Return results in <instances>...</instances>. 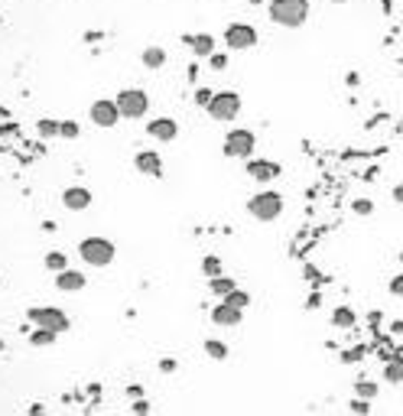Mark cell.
Listing matches in <instances>:
<instances>
[{
    "label": "cell",
    "instance_id": "cell-35",
    "mask_svg": "<svg viewBox=\"0 0 403 416\" xmlns=\"http://www.w3.org/2000/svg\"><path fill=\"white\" fill-rule=\"evenodd\" d=\"M7 133H17V124H0V137H7Z\"/></svg>",
    "mask_w": 403,
    "mask_h": 416
},
{
    "label": "cell",
    "instance_id": "cell-8",
    "mask_svg": "<svg viewBox=\"0 0 403 416\" xmlns=\"http://www.w3.org/2000/svg\"><path fill=\"white\" fill-rule=\"evenodd\" d=\"M225 43L231 49H254L257 46V29L251 23H231L225 29Z\"/></svg>",
    "mask_w": 403,
    "mask_h": 416
},
{
    "label": "cell",
    "instance_id": "cell-15",
    "mask_svg": "<svg viewBox=\"0 0 403 416\" xmlns=\"http://www.w3.org/2000/svg\"><path fill=\"white\" fill-rule=\"evenodd\" d=\"M212 319H215V325H241L244 309H237V306H228V303H218L215 309H212Z\"/></svg>",
    "mask_w": 403,
    "mask_h": 416
},
{
    "label": "cell",
    "instance_id": "cell-21",
    "mask_svg": "<svg viewBox=\"0 0 403 416\" xmlns=\"http://www.w3.org/2000/svg\"><path fill=\"white\" fill-rule=\"evenodd\" d=\"M205 355H208V358H215V361H225L228 358V345H225V341L208 339L205 341Z\"/></svg>",
    "mask_w": 403,
    "mask_h": 416
},
{
    "label": "cell",
    "instance_id": "cell-42",
    "mask_svg": "<svg viewBox=\"0 0 403 416\" xmlns=\"http://www.w3.org/2000/svg\"><path fill=\"white\" fill-rule=\"evenodd\" d=\"M335 3H345V0H335Z\"/></svg>",
    "mask_w": 403,
    "mask_h": 416
},
{
    "label": "cell",
    "instance_id": "cell-27",
    "mask_svg": "<svg viewBox=\"0 0 403 416\" xmlns=\"http://www.w3.org/2000/svg\"><path fill=\"white\" fill-rule=\"evenodd\" d=\"M59 137H66V140H75V137H78V124H75V121H59Z\"/></svg>",
    "mask_w": 403,
    "mask_h": 416
},
{
    "label": "cell",
    "instance_id": "cell-25",
    "mask_svg": "<svg viewBox=\"0 0 403 416\" xmlns=\"http://www.w3.org/2000/svg\"><path fill=\"white\" fill-rule=\"evenodd\" d=\"M66 254H62V251H52V254H46V267L49 270H52V274H59V270H66Z\"/></svg>",
    "mask_w": 403,
    "mask_h": 416
},
{
    "label": "cell",
    "instance_id": "cell-38",
    "mask_svg": "<svg viewBox=\"0 0 403 416\" xmlns=\"http://www.w3.org/2000/svg\"><path fill=\"white\" fill-rule=\"evenodd\" d=\"M394 202H400V205H403V182H400V186H397V189H394Z\"/></svg>",
    "mask_w": 403,
    "mask_h": 416
},
{
    "label": "cell",
    "instance_id": "cell-40",
    "mask_svg": "<svg viewBox=\"0 0 403 416\" xmlns=\"http://www.w3.org/2000/svg\"><path fill=\"white\" fill-rule=\"evenodd\" d=\"M400 264H403V251H400Z\"/></svg>",
    "mask_w": 403,
    "mask_h": 416
},
{
    "label": "cell",
    "instance_id": "cell-12",
    "mask_svg": "<svg viewBox=\"0 0 403 416\" xmlns=\"http://www.w3.org/2000/svg\"><path fill=\"white\" fill-rule=\"evenodd\" d=\"M133 166H137V172H147V176H156V179L163 176V160H160V153H153V150L137 153Z\"/></svg>",
    "mask_w": 403,
    "mask_h": 416
},
{
    "label": "cell",
    "instance_id": "cell-2",
    "mask_svg": "<svg viewBox=\"0 0 403 416\" xmlns=\"http://www.w3.org/2000/svg\"><path fill=\"white\" fill-rule=\"evenodd\" d=\"M78 254H82L85 264H91V267H108L114 264V244L108 241V237H85L82 244H78Z\"/></svg>",
    "mask_w": 403,
    "mask_h": 416
},
{
    "label": "cell",
    "instance_id": "cell-20",
    "mask_svg": "<svg viewBox=\"0 0 403 416\" xmlns=\"http://www.w3.org/2000/svg\"><path fill=\"white\" fill-rule=\"evenodd\" d=\"M235 280H231V276H221V274H218V276H212V293H215V296H221V299H225V296L228 293H231V290H235Z\"/></svg>",
    "mask_w": 403,
    "mask_h": 416
},
{
    "label": "cell",
    "instance_id": "cell-7",
    "mask_svg": "<svg viewBox=\"0 0 403 416\" xmlns=\"http://www.w3.org/2000/svg\"><path fill=\"white\" fill-rule=\"evenodd\" d=\"M29 322L39 329H52V332H66L68 329V315L56 306H33L29 309Z\"/></svg>",
    "mask_w": 403,
    "mask_h": 416
},
{
    "label": "cell",
    "instance_id": "cell-33",
    "mask_svg": "<svg viewBox=\"0 0 403 416\" xmlns=\"http://www.w3.org/2000/svg\"><path fill=\"white\" fill-rule=\"evenodd\" d=\"M390 293H394V296H403V274L390 280Z\"/></svg>",
    "mask_w": 403,
    "mask_h": 416
},
{
    "label": "cell",
    "instance_id": "cell-3",
    "mask_svg": "<svg viewBox=\"0 0 403 416\" xmlns=\"http://www.w3.org/2000/svg\"><path fill=\"white\" fill-rule=\"evenodd\" d=\"M247 211H251V218H257V221H277L283 211V195L280 192H257V195L247 202Z\"/></svg>",
    "mask_w": 403,
    "mask_h": 416
},
{
    "label": "cell",
    "instance_id": "cell-37",
    "mask_svg": "<svg viewBox=\"0 0 403 416\" xmlns=\"http://www.w3.org/2000/svg\"><path fill=\"white\" fill-rule=\"evenodd\" d=\"M147 410H150V407H147L143 400H137V403H133V413H147Z\"/></svg>",
    "mask_w": 403,
    "mask_h": 416
},
{
    "label": "cell",
    "instance_id": "cell-39",
    "mask_svg": "<svg viewBox=\"0 0 403 416\" xmlns=\"http://www.w3.org/2000/svg\"><path fill=\"white\" fill-rule=\"evenodd\" d=\"M0 351H3V339H0Z\"/></svg>",
    "mask_w": 403,
    "mask_h": 416
},
{
    "label": "cell",
    "instance_id": "cell-30",
    "mask_svg": "<svg viewBox=\"0 0 403 416\" xmlns=\"http://www.w3.org/2000/svg\"><path fill=\"white\" fill-rule=\"evenodd\" d=\"M208 66L215 68V72H221V68H228V59L218 56V52H212V56H208Z\"/></svg>",
    "mask_w": 403,
    "mask_h": 416
},
{
    "label": "cell",
    "instance_id": "cell-18",
    "mask_svg": "<svg viewBox=\"0 0 403 416\" xmlns=\"http://www.w3.org/2000/svg\"><path fill=\"white\" fill-rule=\"evenodd\" d=\"M355 312L348 309V306H338L335 312H332V325H335V329H351V325H355Z\"/></svg>",
    "mask_w": 403,
    "mask_h": 416
},
{
    "label": "cell",
    "instance_id": "cell-1",
    "mask_svg": "<svg viewBox=\"0 0 403 416\" xmlns=\"http://www.w3.org/2000/svg\"><path fill=\"white\" fill-rule=\"evenodd\" d=\"M270 20L286 29H300L309 20V0H273Z\"/></svg>",
    "mask_w": 403,
    "mask_h": 416
},
{
    "label": "cell",
    "instance_id": "cell-13",
    "mask_svg": "<svg viewBox=\"0 0 403 416\" xmlns=\"http://www.w3.org/2000/svg\"><path fill=\"white\" fill-rule=\"evenodd\" d=\"M147 133H150L153 140H176V133H179V124L173 121V117H160V121H150V127H147Z\"/></svg>",
    "mask_w": 403,
    "mask_h": 416
},
{
    "label": "cell",
    "instance_id": "cell-14",
    "mask_svg": "<svg viewBox=\"0 0 403 416\" xmlns=\"http://www.w3.org/2000/svg\"><path fill=\"white\" fill-rule=\"evenodd\" d=\"M56 290H62V293H78V290H85V274H78V270H59L56 274Z\"/></svg>",
    "mask_w": 403,
    "mask_h": 416
},
{
    "label": "cell",
    "instance_id": "cell-29",
    "mask_svg": "<svg viewBox=\"0 0 403 416\" xmlns=\"http://www.w3.org/2000/svg\"><path fill=\"white\" fill-rule=\"evenodd\" d=\"M351 208H355V215H371V211H374V202L371 199H355L351 202Z\"/></svg>",
    "mask_w": 403,
    "mask_h": 416
},
{
    "label": "cell",
    "instance_id": "cell-28",
    "mask_svg": "<svg viewBox=\"0 0 403 416\" xmlns=\"http://www.w3.org/2000/svg\"><path fill=\"white\" fill-rule=\"evenodd\" d=\"M355 390H358V397L374 400V394H377V384H367V380H358V384H355Z\"/></svg>",
    "mask_w": 403,
    "mask_h": 416
},
{
    "label": "cell",
    "instance_id": "cell-34",
    "mask_svg": "<svg viewBox=\"0 0 403 416\" xmlns=\"http://www.w3.org/2000/svg\"><path fill=\"white\" fill-rule=\"evenodd\" d=\"M196 101H198V104H208V101H212V91H208V88H198V91H196Z\"/></svg>",
    "mask_w": 403,
    "mask_h": 416
},
{
    "label": "cell",
    "instance_id": "cell-10",
    "mask_svg": "<svg viewBox=\"0 0 403 416\" xmlns=\"http://www.w3.org/2000/svg\"><path fill=\"white\" fill-rule=\"evenodd\" d=\"M247 176L257 179L261 186H267L270 179L280 176V166H277V163H267V160H247Z\"/></svg>",
    "mask_w": 403,
    "mask_h": 416
},
{
    "label": "cell",
    "instance_id": "cell-6",
    "mask_svg": "<svg viewBox=\"0 0 403 416\" xmlns=\"http://www.w3.org/2000/svg\"><path fill=\"white\" fill-rule=\"evenodd\" d=\"M254 147H257V137L251 131H228L225 133V156L231 160H251Z\"/></svg>",
    "mask_w": 403,
    "mask_h": 416
},
{
    "label": "cell",
    "instance_id": "cell-17",
    "mask_svg": "<svg viewBox=\"0 0 403 416\" xmlns=\"http://www.w3.org/2000/svg\"><path fill=\"white\" fill-rule=\"evenodd\" d=\"M143 66H147V68H163V66H166V49H163V46L143 49Z\"/></svg>",
    "mask_w": 403,
    "mask_h": 416
},
{
    "label": "cell",
    "instance_id": "cell-4",
    "mask_svg": "<svg viewBox=\"0 0 403 416\" xmlns=\"http://www.w3.org/2000/svg\"><path fill=\"white\" fill-rule=\"evenodd\" d=\"M205 111L212 121H235L237 114H241V95L237 91H218L205 104Z\"/></svg>",
    "mask_w": 403,
    "mask_h": 416
},
{
    "label": "cell",
    "instance_id": "cell-26",
    "mask_svg": "<svg viewBox=\"0 0 403 416\" xmlns=\"http://www.w3.org/2000/svg\"><path fill=\"white\" fill-rule=\"evenodd\" d=\"M202 274H205L208 280H212V276H218V274H221V260H218L215 254H208L205 260H202Z\"/></svg>",
    "mask_w": 403,
    "mask_h": 416
},
{
    "label": "cell",
    "instance_id": "cell-11",
    "mask_svg": "<svg viewBox=\"0 0 403 416\" xmlns=\"http://www.w3.org/2000/svg\"><path fill=\"white\" fill-rule=\"evenodd\" d=\"M62 205H66L68 211H85V208L91 205V192L85 189V186H68V189L62 192Z\"/></svg>",
    "mask_w": 403,
    "mask_h": 416
},
{
    "label": "cell",
    "instance_id": "cell-22",
    "mask_svg": "<svg viewBox=\"0 0 403 416\" xmlns=\"http://www.w3.org/2000/svg\"><path fill=\"white\" fill-rule=\"evenodd\" d=\"M384 378L390 380V384H400V380H403V358H397V361H387Z\"/></svg>",
    "mask_w": 403,
    "mask_h": 416
},
{
    "label": "cell",
    "instance_id": "cell-9",
    "mask_svg": "<svg viewBox=\"0 0 403 416\" xmlns=\"http://www.w3.org/2000/svg\"><path fill=\"white\" fill-rule=\"evenodd\" d=\"M91 124H98V127H114V124L121 121V111H117V104L111 101V98H101V101L91 104Z\"/></svg>",
    "mask_w": 403,
    "mask_h": 416
},
{
    "label": "cell",
    "instance_id": "cell-16",
    "mask_svg": "<svg viewBox=\"0 0 403 416\" xmlns=\"http://www.w3.org/2000/svg\"><path fill=\"white\" fill-rule=\"evenodd\" d=\"M186 43H189V49L196 52V56H212L215 52V39L208 36V33H196V36H186Z\"/></svg>",
    "mask_w": 403,
    "mask_h": 416
},
{
    "label": "cell",
    "instance_id": "cell-24",
    "mask_svg": "<svg viewBox=\"0 0 403 416\" xmlns=\"http://www.w3.org/2000/svg\"><path fill=\"white\" fill-rule=\"evenodd\" d=\"M36 133H39V137H46V140L59 137V121H49V117H46V121H39L36 124Z\"/></svg>",
    "mask_w": 403,
    "mask_h": 416
},
{
    "label": "cell",
    "instance_id": "cell-5",
    "mask_svg": "<svg viewBox=\"0 0 403 416\" xmlns=\"http://www.w3.org/2000/svg\"><path fill=\"white\" fill-rule=\"evenodd\" d=\"M114 104H117L121 117H131V121H137V117H143V114L150 111V98H147V91H140V88L121 91V95L114 98Z\"/></svg>",
    "mask_w": 403,
    "mask_h": 416
},
{
    "label": "cell",
    "instance_id": "cell-32",
    "mask_svg": "<svg viewBox=\"0 0 403 416\" xmlns=\"http://www.w3.org/2000/svg\"><path fill=\"white\" fill-rule=\"evenodd\" d=\"M367 410H371V403H367L365 397H361V400H355V403H351V413H367Z\"/></svg>",
    "mask_w": 403,
    "mask_h": 416
},
{
    "label": "cell",
    "instance_id": "cell-19",
    "mask_svg": "<svg viewBox=\"0 0 403 416\" xmlns=\"http://www.w3.org/2000/svg\"><path fill=\"white\" fill-rule=\"evenodd\" d=\"M56 339H59V332H52V329H39V325H36V332L29 335V345H36V348H46V345H52Z\"/></svg>",
    "mask_w": 403,
    "mask_h": 416
},
{
    "label": "cell",
    "instance_id": "cell-31",
    "mask_svg": "<svg viewBox=\"0 0 403 416\" xmlns=\"http://www.w3.org/2000/svg\"><path fill=\"white\" fill-rule=\"evenodd\" d=\"M322 306V293L316 290V293H309V299H306V309H319Z\"/></svg>",
    "mask_w": 403,
    "mask_h": 416
},
{
    "label": "cell",
    "instance_id": "cell-41",
    "mask_svg": "<svg viewBox=\"0 0 403 416\" xmlns=\"http://www.w3.org/2000/svg\"><path fill=\"white\" fill-rule=\"evenodd\" d=\"M0 27H3V17H0Z\"/></svg>",
    "mask_w": 403,
    "mask_h": 416
},
{
    "label": "cell",
    "instance_id": "cell-23",
    "mask_svg": "<svg viewBox=\"0 0 403 416\" xmlns=\"http://www.w3.org/2000/svg\"><path fill=\"white\" fill-rule=\"evenodd\" d=\"M225 303H228V306H237V309H247V306H251V296L235 286V290H231V293L225 296Z\"/></svg>",
    "mask_w": 403,
    "mask_h": 416
},
{
    "label": "cell",
    "instance_id": "cell-36",
    "mask_svg": "<svg viewBox=\"0 0 403 416\" xmlns=\"http://www.w3.org/2000/svg\"><path fill=\"white\" fill-rule=\"evenodd\" d=\"M160 368L166 371V374H173V371H176V361H169V358H166V361H163V364H160Z\"/></svg>",
    "mask_w": 403,
    "mask_h": 416
}]
</instances>
